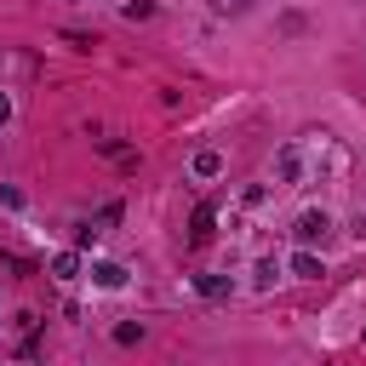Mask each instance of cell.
<instances>
[{
	"label": "cell",
	"mask_w": 366,
	"mask_h": 366,
	"mask_svg": "<svg viewBox=\"0 0 366 366\" xmlns=\"http://www.w3.org/2000/svg\"><path fill=\"white\" fill-rule=\"evenodd\" d=\"M292 274H297V280H320V274H326V269H320V257H315V252H309V246H303V252H297V257H292Z\"/></svg>",
	"instance_id": "5b68a950"
},
{
	"label": "cell",
	"mask_w": 366,
	"mask_h": 366,
	"mask_svg": "<svg viewBox=\"0 0 366 366\" xmlns=\"http://www.w3.org/2000/svg\"><path fill=\"white\" fill-rule=\"evenodd\" d=\"M92 280H97L103 292H120V286H126V269H120V263H92Z\"/></svg>",
	"instance_id": "277c9868"
},
{
	"label": "cell",
	"mask_w": 366,
	"mask_h": 366,
	"mask_svg": "<svg viewBox=\"0 0 366 366\" xmlns=\"http://www.w3.org/2000/svg\"><path fill=\"white\" fill-rule=\"evenodd\" d=\"M274 274H280L274 263H257V269H252V286H274Z\"/></svg>",
	"instance_id": "7c38bea8"
},
{
	"label": "cell",
	"mask_w": 366,
	"mask_h": 366,
	"mask_svg": "<svg viewBox=\"0 0 366 366\" xmlns=\"http://www.w3.org/2000/svg\"><path fill=\"white\" fill-rule=\"evenodd\" d=\"M6 120H11V97L0 92V126H6Z\"/></svg>",
	"instance_id": "5bb4252c"
},
{
	"label": "cell",
	"mask_w": 366,
	"mask_h": 366,
	"mask_svg": "<svg viewBox=\"0 0 366 366\" xmlns=\"http://www.w3.org/2000/svg\"><path fill=\"white\" fill-rule=\"evenodd\" d=\"M114 223H120V206H103V212H97V217H92V223H86V229H80V246H92V240H97V234H109V229H114Z\"/></svg>",
	"instance_id": "7a4b0ae2"
},
{
	"label": "cell",
	"mask_w": 366,
	"mask_h": 366,
	"mask_svg": "<svg viewBox=\"0 0 366 366\" xmlns=\"http://www.w3.org/2000/svg\"><path fill=\"white\" fill-rule=\"evenodd\" d=\"M0 206H6V212H17V206H23V189H11V183H0Z\"/></svg>",
	"instance_id": "8fae6325"
},
{
	"label": "cell",
	"mask_w": 366,
	"mask_h": 366,
	"mask_svg": "<svg viewBox=\"0 0 366 366\" xmlns=\"http://www.w3.org/2000/svg\"><path fill=\"white\" fill-rule=\"evenodd\" d=\"M51 274H57V280H74V274H80V252H57V257H51Z\"/></svg>",
	"instance_id": "ba28073f"
},
{
	"label": "cell",
	"mask_w": 366,
	"mask_h": 366,
	"mask_svg": "<svg viewBox=\"0 0 366 366\" xmlns=\"http://www.w3.org/2000/svg\"><path fill=\"white\" fill-rule=\"evenodd\" d=\"M252 0H212V11H223V17H240Z\"/></svg>",
	"instance_id": "4fadbf2b"
},
{
	"label": "cell",
	"mask_w": 366,
	"mask_h": 366,
	"mask_svg": "<svg viewBox=\"0 0 366 366\" xmlns=\"http://www.w3.org/2000/svg\"><path fill=\"white\" fill-rule=\"evenodd\" d=\"M194 292L200 297H229L234 286H229V274H194Z\"/></svg>",
	"instance_id": "8992f818"
},
{
	"label": "cell",
	"mask_w": 366,
	"mask_h": 366,
	"mask_svg": "<svg viewBox=\"0 0 366 366\" xmlns=\"http://www.w3.org/2000/svg\"><path fill=\"white\" fill-rule=\"evenodd\" d=\"M120 11H126V17H132V23H137V17H154V0H126V6H120Z\"/></svg>",
	"instance_id": "30bf717a"
},
{
	"label": "cell",
	"mask_w": 366,
	"mask_h": 366,
	"mask_svg": "<svg viewBox=\"0 0 366 366\" xmlns=\"http://www.w3.org/2000/svg\"><path fill=\"white\" fill-rule=\"evenodd\" d=\"M292 234H297V246H315V240L332 234V217H326V212H303V217L292 223Z\"/></svg>",
	"instance_id": "6da1fadb"
},
{
	"label": "cell",
	"mask_w": 366,
	"mask_h": 366,
	"mask_svg": "<svg viewBox=\"0 0 366 366\" xmlns=\"http://www.w3.org/2000/svg\"><path fill=\"white\" fill-rule=\"evenodd\" d=\"M217 172H223V154L217 149H200L194 154V177H217Z\"/></svg>",
	"instance_id": "52a82bcc"
},
{
	"label": "cell",
	"mask_w": 366,
	"mask_h": 366,
	"mask_svg": "<svg viewBox=\"0 0 366 366\" xmlns=\"http://www.w3.org/2000/svg\"><path fill=\"white\" fill-rule=\"evenodd\" d=\"M212 223H217V212L200 200V206H194V217H189V240H212Z\"/></svg>",
	"instance_id": "3957f363"
},
{
	"label": "cell",
	"mask_w": 366,
	"mask_h": 366,
	"mask_svg": "<svg viewBox=\"0 0 366 366\" xmlns=\"http://www.w3.org/2000/svg\"><path fill=\"white\" fill-rule=\"evenodd\" d=\"M280 177H286V183H297V177H303V166H297V149H280Z\"/></svg>",
	"instance_id": "9c48e42d"
}]
</instances>
